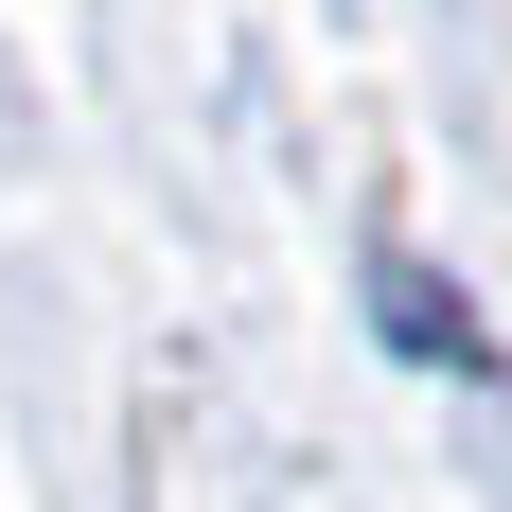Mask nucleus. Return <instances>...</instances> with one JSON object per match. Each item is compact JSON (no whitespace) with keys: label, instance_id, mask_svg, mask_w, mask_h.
<instances>
[{"label":"nucleus","instance_id":"1","mask_svg":"<svg viewBox=\"0 0 512 512\" xmlns=\"http://www.w3.org/2000/svg\"><path fill=\"white\" fill-rule=\"evenodd\" d=\"M389 318H407V354H477V318L442 301V283H407V265H389Z\"/></svg>","mask_w":512,"mask_h":512}]
</instances>
